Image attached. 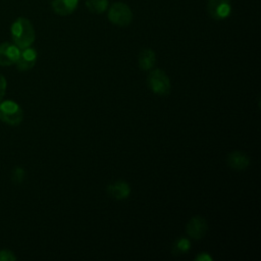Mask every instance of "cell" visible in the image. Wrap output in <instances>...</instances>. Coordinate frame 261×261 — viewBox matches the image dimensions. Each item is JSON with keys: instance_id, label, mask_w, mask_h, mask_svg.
<instances>
[{"instance_id": "e0dca14e", "label": "cell", "mask_w": 261, "mask_h": 261, "mask_svg": "<svg viewBox=\"0 0 261 261\" xmlns=\"http://www.w3.org/2000/svg\"><path fill=\"white\" fill-rule=\"evenodd\" d=\"M6 91V79L0 74V101H2Z\"/></svg>"}, {"instance_id": "6da1fadb", "label": "cell", "mask_w": 261, "mask_h": 261, "mask_svg": "<svg viewBox=\"0 0 261 261\" xmlns=\"http://www.w3.org/2000/svg\"><path fill=\"white\" fill-rule=\"evenodd\" d=\"M10 33L13 44H15L19 49L30 47L36 38L34 27L25 17L16 18L11 24Z\"/></svg>"}, {"instance_id": "9c48e42d", "label": "cell", "mask_w": 261, "mask_h": 261, "mask_svg": "<svg viewBox=\"0 0 261 261\" xmlns=\"http://www.w3.org/2000/svg\"><path fill=\"white\" fill-rule=\"evenodd\" d=\"M227 165L233 170H245L250 165L249 156L242 151H233L226 157Z\"/></svg>"}, {"instance_id": "4fadbf2b", "label": "cell", "mask_w": 261, "mask_h": 261, "mask_svg": "<svg viewBox=\"0 0 261 261\" xmlns=\"http://www.w3.org/2000/svg\"><path fill=\"white\" fill-rule=\"evenodd\" d=\"M86 7L92 13L101 14L108 7V0H87Z\"/></svg>"}, {"instance_id": "ba28073f", "label": "cell", "mask_w": 261, "mask_h": 261, "mask_svg": "<svg viewBox=\"0 0 261 261\" xmlns=\"http://www.w3.org/2000/svg\"><path fill=\"white\" fill-rule=\"evenodd\" d=\"M36 61H37V51L30 46V47L20 49L19 56L15 64L18 70L25 71L33 68Z\"/></svg>"}, {"instance_id": "5bb4252c", "label": "cell", "mask_w": 261, "mask_h": 261, "mask_svg": "<svg viewBox=\"0 0 261 261\" xmlns=\"http://www.w3.org/2000/svg\"><path fill=\"white\" fill-rule=\"evenodd\" d=\"M191 249V242L186 238L177 239L172 246V253L174 255H180L189 252Z\"/></svg>"}, {"instance_id": "9a60e30c", "label": "cell", "mask_w": 261, "mask_h": 261, "mask_svg": "<svg viewBox=\"0 0 261 261\" xmlns=\"http://www.w3.org/2000/svg\"><path fill=\"white\" fill-rule=\"evenodd\" d=\"M25 177V172L21 167H16L13 169L12 173H11V180L15 184V185H19L23 181Z\"/></svg>"}, {"instance_id": "5b68a950", "label": "cell", "mask_w": 261, "mask_h": 261, "mask_svg": "<svg viewBox=\"0 0 261 261\" xmlns=\"http://www.w3.org/2000/svg\"><path fill=\"white\" fill-rule=\"evenodd\" d=\"M207 11L215 20L225 19L231 11L230 0H208Z\"/></svg>"}, {"instance_id": "ac0fdd59", "label": "cell", "mask_w": 261, "mask_h": 261, "mask_svg": "<svg viewBox=\"0 0 261 261\" xmlns=\"http://www.w3.org/2000/svg\"><path fill=\"white\" fill-rule=\"evenodd\" d=\"M195 260H197V261H211V260H213V258L208 253H200L198 256L195 257Z\"/></svg>"}, {"instance_id": "8fae6325", "label": "cell", "mask_w": 261, "mask_h": 261, "mask_svg": "<svg viewBox=\"0 0 261 261\" xmlns=\"http://www.w3.org/2000/svg\"><path fill=\"white\" fill-rule=\"evenodd\" d=\"M79 0H52V10L58 15H69L77 7Z\"/></svg>"}, {"instance_id": "2e32d148", "label": "cell", "mask_w": 261, "mask_h": 261, "mask_svg": "<svg viewBox=\"0 0 261 261\" xmlns=\"http://www.w3.org/2000/svg\"><path fill=\"white\" fill-rule=\"evenodd\" d=\"M16 260V256L10 250H1L0 251V261H14Z\"/></svg>"}, {"instance_id": "52a82bcc", "label": "cell", "mask_w": 261, "mask_h": 261, "mask_svg": "<svg viewBox=\"0 0 261 261\" xmlns=\"http://www.w3.org/2000/svg\"><path fill=\"white\" fill-rule=\"evenodd\" d=\"M20 49L12 43L0 44V66H9L17 61Z\"/></svg>"}, {"instance_id": "3957f363", "label": "cell", "mask_w": 261, "mask_h": 261, "mask_svg": "<svg viewBox=\"0 0 261 261\" xmlns=\"http://www.w3.org/2000/svg\"><path fill=\"white\" fill-rule=\"evenodd\" d=\"M23 118L20 106L11 100L0 101V119L9 125H18Z\"/></svg>"}, {"instance_id": "30bf717a", "label": "cell", "mask_w": 261, "mask_h": 261, "mask_svg": "<svg viewBox=\"0 0 261 261\" xmlns=\"http://www.w3.org/2000/svg\"><path fill=\"white\" fill-rule=\"evenodd\" d=\"M107 194L115 200H125L130 194V187L124 180H116L106 188Z\"/></svg>"}, {"instance_id": "8992f818", "label": "cell", "mask_w": 261, "mask_h": 261, "mask_svg": "<svg viewBox=\"0 0 261 261\" xmlns=\"http://www.w3.org/2000/svg\"><path fill=\"white\" fill-rule=\"evenodd\" d=\"M208 230V224L202 216H193L187 223L186 231L188 236L194 240H201Z\"/></svg>"}, {"instance_id": "7a4b0ae2", "label": "cell", "mask_w": 261, "mask_h": 261, "mask_svg": "<svg viewBox=\"0 0 261 261\" xmlns=\"http://www.w3.org/2000/svg\"><path fill=\"white\" fill-rule=\"evenodd\" d=\"M147 83L150 90L158 96H167L170 93V80L168 75L159 68H156L149 73Z\"/></svg>"}, {"instance_id": "7c38bea8", "label": "cell", "mask_w": 261, "mask_h": 261, "mask_svg": "<svg viewBox=\"0 0 261 261\" xmlns=\"http://www.w3.org/2000/svg\"><path fill=\"white\" fill-rule=\"evenodd\" d=\"M155 63H156V54L152 49L145 48L139 53L138 64L142 70L144 71L150 70L151 68H153Z\"/></svg>"}, {"instance_id": "277c9868", "label": "cell", "mask_w": 261, "mask_h": 261, "mask_svg": "<svg viewBox=\"0 0 261 261\" xmlns=\"http://www.w3.org/2000/svg\"><path fill=\"white\" fill-rule=\"evenodd\" d=\"M108 19L118 27H126L133 20V12L125 3L115 2L108 10Z\"/></svg>"}]
</instances>
